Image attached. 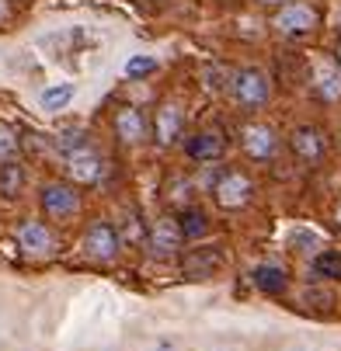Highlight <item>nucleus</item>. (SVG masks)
<instances>
[{
  "mask_svg": "<svg viewBox=\"0 0 341 351\" xmlns=\"http://www.w3.org/2000/svg\"><path fill=\"white\" fill-rule=\"evenodd\" d=\"M233 97H237L244 108H261V105H268V97H272L268 73L258 70V66H244V70L233 77Z\"/></svg>",
  "mask_w": 341,
  "mask_h": 351,
  "instance_id": "obj_1",
  "label": "nucleus"
},
{
  "mask_svg": "<svg viewBox=\"0 0 341 351\" xmlns=\"http://www.w3.org/2000/svg\"><path fill=\"white\" fill-rule=\"evenodd\" d=\"M213 195H216V202L223 209H240V206L251 202L255 184H251V178H244L240 171H223L216 178V184H213Z\"/></svg>",
  "mask_w": 341,
  "mask_h": 351,
  "instance_id": "obj_2",
  "label": "nucleus"
},
{
  "mask_svg": "<svg viewBox=\"0 0 341 351\" xmlns=\"http://www.w3.org/2000/svg\"><path fill=\"white\" fill-rule=\"evenodd\" d=\"M119 243H122L119 230L112 223H105V219H97L84 233V254L94 258V261H112L119 254Z\"/></svg>",
  "mask_w": 341,
  "mask_h": 351,
  "instance_id": "obj_3",
  "label": "nucleus"
},
{
  "mask_svg": "<svg viewBox=\"0 0 341 351\" xmlns=\"http://www.w3.org/2000/svg\"><path fill=\"white\" fill-rule=\"evenodd\" d=\"M317 25H320L317 8L300 4V0L282 4V11L275 14V28H279L282 35H310V32H317Z\"/></svg>",
  "mask_w": 341,
  "mask_h": 351,
  "instance_id": "obj_4",
  "label": "nucleus"
},
{
  "mask_svg": "<svg viewBox=\"0 0 341 351\" xmlns=\"http://www.w3.org/2000/svg\"><path fill=\"white\" fill-rule=\"evenodd\" d=\"M38 202L45 209V216H53V219H67L80 209V195L73 184L67 181H53V184H45L42 195H38Z\"/></svg>",
  "mask_w": 341,
  "mask_h": 351,
  "instance_id": "obj_5",
  "label": "nucleus"
},
{
  "mask_svg": "<svg viewBox=\"0 0 341 351\" xmlns=\"http://www.w3.org/2000/svg\"><path fill=\"white\" fill-rule=\"evenodd\" d=\"M146 247H150L154 258H171V254H178V247H181L178 219H174V216H161V219L150 226V233H146Z\"/></svg>",
  "mask_w": 341,
  "mask_h": 351,
  "instance_id": "obj_6",
  "label": "nucleus"
},
{
  "mask_svg": "<svg viewBox=\"0 0 341 351\" xmlns=\"http://www.w3.org/2000/svg\"><path fill=\"white\" fill-rule=\"evenodd\" d=\"M102 171H105V164H102V157H97L91 146H80V149H73V154H67V174L77 184L102 181Z\"/></svg>",
  "mask_w": 341,
  "mask_h": 351,
  "instance_id": "obj_7",
  "label": "nucleus"
},
{
  "mask_svg": "<svg viewBox=\"0 0 341 351\" xmlns=\"http://www.w3.org/2000/svg\"><path fill=\"white\" fill-rule=\"evenodd\" d=\"M220 268H223V250L220 247H199V250H188L181 258L185 278H213Z\"/></svg>",
  "mask_w": 341,
  "mask_h": 351,
  "instance_id": "obj_8",
  "label": "nucleus"
},
{
  "mask_svg": "<svg viewBox=\"0 0 341 351\" xmlns=\"http://www.w3.org/2000/svg\"><path fill=\"white\" fill-rule=\"evenodd\" d=\"M146 132H150V125H146V115L132 105H122L115 112V136L126 143V146H136L146 139Z\"/></svg>",
  "mask_w": 341,
  "mask_h": 351,
  "instance_id": "obj_9",
  "label": "nucleus"
},
{
  "mask_svg": "<svg viewBox=\"0 0 341 351\" xmlns=\"http://www.w3.org/2000/svg\"><path fill=\"white\" fill-rule=\"evenodd\" d=\"M223 149H226V139H223L220 132H213V129L195 132V136L185 143V154H188L191 160H199V164L220 160V157H223Z\"/></svg>",
  "mask_w": 341,
  "mask_h": 351,
  "instance_id": "obj_10",
  "label": "nucleus"
},
{
  "mask_svg": "<svg viewBox=\"0 0 341 351\" xmlns=\"http://www.w3.org/2000/svg\"><path fill=\"white\" fill-rule=\"evenodd\" d=\"M279 149V139H275V129L272 125H251L244 129V154L251 160H268Z\"/></svg>",
  "mask_w": 341,
  "mask_h": 351,
  "instance_id": "obj_11",
  "label": "nucleus"
},
{
  "mask_svg": "<svg viewBox=\"0 0 341 351\" xmlns=\"http://www.w3.org/2000/svg\"><path fill=\"white\" fill-rule=\"evenodd\" d=\"M289 146H292V154H296L300 160H310V164L324 157V136H320L317 125H300L296 132H292Z\"/></svg>",
  "mask_w": 341,
  "mask_h": 351,
  "instance_id": "obj_12",
  "label": "nucleus"
},
{
  "mask_svg": "<svg viewBox=\"0 0 341 351\" xmlns=\"http://www.w3.org/2000/svg\"><path fill=\"white\" fill-rule=\"evenodd\" d=\"M18 243H21L25 254H49V250H53V233H49L45 223L28 219V223L18 226Z\"/></svg>",
  "mask_w": 341,
  "mask_h": 351,
  "instance_id": "obj_13",
  "label": "nucleus"
},
{
  "mask_svg": "<svg viewBox=\"0 0 341 351\" xmlns=\"http://www.w3.org/2000/svg\"><path fill=\"white\" fill-rule=\"evenodd\" d=\"M154 136H157L161 146H171V143L181 136V108H178V105H161V108H157Z\"/></svg>",
  "mask_w": 341,
  "mask_h": 351,
  "instance_id": "obj_14",
  "label": "nucleus"
},
{
  "mask_svg": "<svg viewBox=\"0 0 341 351\" xmlns=\"http://www.w3.org/2000/svg\"><path fill=\"white\" fill-rule=\"evenodd\" d=\"M174 219H178L181 240H202V237L209 233V216H206L202 209H195V206L181 209V213H178Z\"/></svg>",
  "mask_w": 341,
  "mask_h": 351,
  "instance_id": "obj_15",
  "label": "nucleus"
},
{
  "mask_svg": "<svg viewBox=\"0 0 341 351\" xmlns=\"http://www.w3.org/2000/svg\"><path fill=\"white\" fill-rule=\"evenodd\" d=\"M25 188V164L8 157V160H0V195L4 198H18Z\"/></svg>",
  "mask_w": 341,
  "mask_h": 351,
  "instance_id": "obj_16",
  "label": "nucleus"
},
{
  "mask_svg": "<svg viewBox=\"0 0 341 351\" xmlns=\"http://www.w3.org/2000/svg\"><path fill=\"white\" fill-rule=\"evenodd\" d=\"M73 94H77L73 84H53V87H45L42 90V108L45 112H63L73 101Z\"/></svg>",
  "mask_w": 341,
  "mask_h": 351,
  "instance_id": "obj_17",
  "label": "nucleus"
},
{
  "mask_svg": "<svg viewBox=\"0 0 341 351\" xmlns=\"http://www.w3.org/2000/svg\"><path fill=\"white\" fill-rule=\"evenodd\" d=\"M251 278H255V285H258L261 292H272V295H275V292H282V289H285V278H289V275H285V268L261 265V268H255V275H251Z\"/></svg>",
  "mask_w": 341,
  "mask_h": 351,
  "instance_id": "obj_18",
  "label": "nucleus"
},
{
  "mask_svg": "<svg viewBox=\"0 0 341 351\" xmlns=\"http://www.w3.org/2000/svg\"><path fill=\"white\" fill-rule=\"evenodd\" d=\"M310 268H314L317 278H341V254H334V250H327V254H317Z\"/></svg>",
  "mask_w": 341,
  "mask_h": 351,
  "instance_id": "obj_19",
  "label": "nucleus"
},
{
  "mask_svg": "<svg viewBox=\"0 0 341 351\" xmlns=\"http://www.w3.org/2000/svg\"><path fill=\"white\" fill-rule=\"evenodd\" d=\"M317 94L324 101H341V73H324L317 84Z\"/></svg>",
  "mask_w": 341,
  "mask_h": 351,
  "instance_id": "obj_20",
  "label": "nucleus"
},
{
  "mask_svg": "<svg viewBox=\"0 0 341 351\" xmlns=\"http://www.w3.org/2000/svg\"><path fill=\"white\" fill-rule=\"evenodd\" d=\"M80 146H87V132H84V129H67V132L56 139L60 154H73V149H80Z\"/></svg>",
  "mask_w": 341,
  "mask_h": 351,
  "instance_id": "obj_21",
  "label": "nucleus"
},
{
  "mask_svg": "<svg viewBox=\"0 0 341 351\" xmlns=\"http://www.w3.org/2000/svg\"><path fill=\"white\" fill-rule=\"evenodd\" d=\"M18 146H21L18 132H14L11 125H4V122H0V160L14 157V154H18Z\"/></svg>",
  "mask_w": 341,
  "mask_h": 351,
  "instance_id": "obj_22",
  "label": "nucleus"
},
{
  "mask_svg": "<svg viewBox=\"0 0 341 351\" xmlns=\"http://www.w3.org/2000/svg\"><path fill=\"white\" fill-rule=\"evenodd\" d=\"M150 73H157V60L154 56H132L126 63V77H150Z\"/></svg>",
  "mask_w": 341,
  "mask_h": 351,
  "instance_id": "obj_23",
  "label": "nucleus"
},
{
  "mask_svg": "<svg viewBox=\"0 0 341 351\" xmlns=\"http://www.w3.org/2000/svg\"><path fill=\"white\" fill-rule=\"evenodd\" d=\"M8 18V0H0V21Z\"/></svg>",
  "mask_w": 341,
  "mask_h": 351,
  "instance_id": "obj_24",
  "label": "nucleus"
},
{
  "mask_svg": "<svg viewBox=\"0 0 341 351\" xmlns=\"http://www.w3.org/2000/svg\"><path fill=\"white\" fill-rule=\"evenodd\" d=\"M334 56H338V63H341V42H338V49H334Z\"/></svg>",
  "mask_w": 341,
  "mask_h": 351,
  "instance_id": "obj_25",
  "label": "nucleus"
},
{
  "mask_svg": "<svg viewBox=\"0 0 341 351\" xmlns=\"http://www.w3.org/2000/svg\"><path fill=\"white\" fill-rule=\"evenodd\" d=\"M334 219H338V226H341V206H338V213H334Z\"/></svg>",
  "mask_w": 341,
  "mask_h": 351,
  "instance_id": "obj_26",
  "label": "nucleus"
},
{
  "mask_svg": "<svg viewBox=\"0 0 341 351\" xmlns=\"http://www.w3.org/2000/svg\"><path fill=\"white\" fill-rule=\"evenodd\" d=\"M261 4H282V0H261Z\"/></svg>",
  "mask_w": 341,
  "mask_h": 351,
  "instance_id": "obj_27",
  "label": "nucleus"
}]
</instances>
